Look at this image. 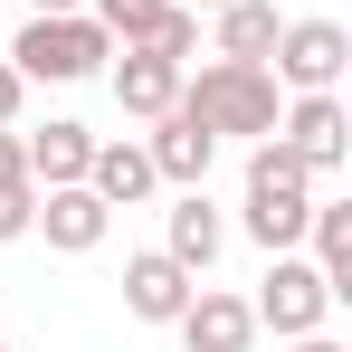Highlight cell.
Instances as JSON below:
<instances>
[{
	"mask_svg": "<svg viewBox=\"0 0 352 352\" xmlns=\"http://www.w3.org/2000/svg\"><path fill=\"white\" fill-rule=\"evenodd\" d=\"M305 219H314V172L295 162L276 133H257V143H248V238L276 257V248L305 238Z\"/></svg>",
	"mask_w": 352,
	"mask_h": 352,
	"instance_id": "obj_1",
	"label": "cell"
},
{
	"mask_svg": "<svg viewBox=\"0 0 352 352\" xmlns=\"http://www.w3.org/2000/svg\"><path fill=\"white\" fill-rule=\"evenodd\" d=\"M105 58H115V38L96 29V10H38V19L10 38V67H19L29 86H76V76H96Z\"/></svg>",
	"mask_w": 352,
	"mask_h": 352,
	"instance_id": "obj_2",
	"label": "cell"
},
{
	"mask_svg": "<svg viewBox=\"0 0 352 352\" xmlns=\"http://www.w3.org/2000/svg\"><path fill=\"white\" fill-rule=\"evenodd\" d=\"M181 105L210 124V133H276V76L257 58H210L200 76H181Z\"/></svg>",
	"mask_w": 352,
	"mask_h": 352,
	"instance_id": "obj_3",
	"label": "cell"
},
{
	"mask_svg": "<svg viewBox=\"0 0 352 352\" xmlns=\"http://www.w3.org/2000/svg\"><path fill=\"white\" fill-rule=\"evenodd\" d=\"M267 58H276V76H286L295 96H333L343 67H352V29L343 19H286Z\"/></svg>",
	"mask_w": 352,
	"mask_h": 352,
	"instance_id": "obj_4",
	"label": "cell"
},
{
	"mask_svg": "<svg viewBox=\"0 0 352 352\" xmlns=\"http://www.w3.org/2000/svg\"><path fill=\"white\" fill-rule=\"evenodd\" d=\"M248 314H257V324H276V333H324L333 286H324V267H314V257L276 248V267H267V286H257V305H248Z\"/></svg>",
	"mask_w": 352,
	"mask_h": 352,
	"instance_id": "obj_5",
	"label": "cell"
},
{
	"mask_svg": "<svg viewBox=\"0 0 352 352\" xmlns=\"http://www.w3.org/2000/svg\"><path fill=\"white\" fill-rule=\"evenodd\" d=\"M276 143H286L305 172H343V153H352V115L333 105V96H295L286 115H276Z\"/></svg>",
	"mask_w": 352,
	"mask_h": 352,
	"instance_id": "obj_6",
	"label": "cell"
},
{
	"mask_svg": "<svg viewBox=\"0 0 352 352\" xmlns=\"http://www.w3.org/2000/svg\"><path fill=\"white\" fill-rule=\"evenodd\" d=\"M29 229L48 238V248H67V257H86V248H105L115 210H105L86 181H58V190H38V219H29Z\"/></svg>",
	"mask_w": 352,
	"mask_h": 352,
	"instance_id": "obj_7",
	"label": "cell"
},
{
	"mask_svg": "<svg viewBox=\"0 0 352 352\" xmlns=\"http://www.w3.org/2000/svg\"><path fill=\"white\" fill-rule=\"evenodd\" d=\"M143 153H153V172H162V181L200 190V181H210V162H219V133L190 115V105H172V115H153V143H143Z\"/></svg>",
	"mask_w": 352,
	"mask_h": 352,
	"instance_id": "obj_8",
	"label": "cell"
},
{
	"mask_svg": "<svg viewBox=\"0 0 352 352\" xmlns=\"http://www.w3.org/2000/svg\"><path fill=\"white\" fill-rule=\"evenodd\" d=\"M172 324H181V343H190V352H248V333H257L248 295H219V286H190V305H181Z\"/></svg>",
	"mask_w": 352,
	"mask_h": 352,
	"instance_id": "obj_9",
	"label": "cell"
},
{
	"mask_svg": "<svg viewBox=\"0 0 352 352\" xmlns=\"http://www.w3.org/2000/svg\"><path fill=\"white\" fill-rule=\"evenodd\" d=\"M190 286H200V276H190L181 257H162V248H143V257H124V305H133L143 324H172L181 305H190Z\"/></svg>",
	"mask_w": 352,
	"mask_h": 352,
	"instance_id": "obj_10",
	"label": "cell"
},
{
	"mask_svg": "<svg viewBox=\"0 0 352 352\" xmlns=\"http://www.w3.org/2000/svg\"><path fill=\"white\" fill-rule=\"evenodd\" d=\"M115 105H124V115H143V124H153V115H172V105H181V58L124 48V58H115Z\"/></svg>",
	"mask_w": 352,
	"mask_h": 352,
	"instance_id": "obj_11",
	"label": "cell"
},
{
	"mask_svg": "<svg viewBox=\"0 0 352 352\" xmlns=\"http://www.w3.org/2000/svg\"><path fill=\"white\" fill-rule=\"evenodd\" d=\"M19 153H29V181L38 190H58V181H86V162H96V133L86 124H38V133H19Z\"/></svg>",
	"mask_w": 352,
	"mask_h": 352,
	"instance_id": "obj_12",
	"label": "cell"
},
{
	"mask_svg": "<svg viewBox=\"0 0 352 352\" xmlns=\"http://www.w3.org/2000/svg\"><path fill=\"white\" fill-rule=\"evenodd\" d=\"M153 153L143 143H96V162H86V190L105 200V210H133V200H153Z\"/></svg>",
	"mask_w": 352,
	"mask_h": 352,
	"instance_id": "obj_13",
	"label": "cell"
},
{
	"mask_svg": "<svg viewBox=\"0 0 352 352\" xmlns=\"http://www.w3.org/2000/svg\"><path fill=\"white\" fill-rule=\"evenodd\" d=\"M219 210H210V190H181L172 200V219H162V257H181V267H190V276H200V267H210V257H219Z\"/></svg>",
	"mask_w": 352,
	"mask_h": 352,
	"instance_id": "obj_14",
	"label": "cell"
},
{
	"mask_svg": "<svg viewBox=\"0 0 352 352\" xmlns=\"http://www.w3.org/2000/svg\"><path fill=\"white\" fill-rule=\"evenodd\" d=\"M305 238H314V267H324V286H333V305H343L352 295V200H314Z\"/></svg>",
	"mask_w": 352,
	"mask_h": 352,
	"instance_id": "obj_15",
	"label": "cell"
},
{
	"mask_svg": "<svg viewBox=\"0 0 352 352\" xmlns=\"http://www.w3.org/2000/svg\"><path fill=\"white\" fill-rule=\"evenodd\" d=\"M210 19H219V58H257V67H267L276 29H286L267 0H229V10H210Z\"/></svg>",
	"mask_w": 352,
	"mask_h": 352,
	"instance_id": "obj_16",
	"label": "cell"
},
{
	"mask_svg": "<svg viewBox=\"0 0 352 352\" xmlns=\"http://www.w3.org/2000/svg\"><path fill=\"white\" fill-rule=\"evenodd\" d=\"M172 19V0H96V29L115 48H153V29Z\"/></svg>",
	"mask_w": 352,
	"mask_h": 352,
	"instance_id": "obj_17",
	"label": "cell"
},
{
	"mask_svg": "<svg viewBox=\"0 0 352 352\" xmlns=\"http://www.w3.org/2000/svg\"><path fill=\"white\" fill-rule=\"evenodd\" d=\"M38 219V181H0V238H29Z\"/></svg>",
	"mask_w": 352,
	"mask_h": 352,
	"instance_id": "obj_18",
	"label": "cell"
},
{
	"mask_svg": "<svg viewBox=\"0 0 352 352\" xmlns=\"http://www.w3.org/2000/svg\"><path fill=\"white\" fill-rule=\"evenodd\" d=\"M19 105H29V76L0 58V124H19Z\"/></svg>",
	"mask_w": 352,
	"mask_h": 352,
	"instance_id": "obj_19",
	"label": "cell"
},
{
	"mask_svg": "<svg viewBox=\"0 0 352 352\" xmlns=\"http://www.w3.org/2000/svg\"><path fill=\"white\" fill-rule=\"evenodd\" d=\"M0 181H29V153H19V133L0 124Z\"/></svg>",
	"mask_w": 352,
	"mask_h": 352,
	"instance_id": "obj_20",
	"label": "cell"
},
{
	"mask_svg": "<svg viewBox=\"0 0 352 352\" xmlns=\"http://www.w3.org/2000/svg\"><path fill=\"white\" fill-rule=\"evenodd\" d=\"M286 352H343L333 333H286Z\"/></svg>",
	"mask_w": 352,
	"mask_h": 352,
	"instance_id": "obj_21",
	"label": "cell"
},
{
	"mask_svg": "<svg viewBox=\"0 0 352 352\" xmlns=\"http://www.w3.org/2000/svg\"><path fill=\"white\" fill-rule=\"evenodd\" d=\"M181 10H229V0H181Z\"/></svg>",
	"mask_w": 352,
	"mask_h": 352,
	"instance_id": "obj_22",
	"label": "cell"
},
{
	"mask_svg": "<svg viewBox=\"0 0 352 352\" xmlns=\"http://www.w3.org/2000/svg\"><path fill=\"white\" fill-rule=\"evenodd\" d=\"M38 10H86V0H38Z\"/></svg>",
	"mask_w": 352,
	"mask_h": 352,
	"instance_id": "obj_23",
	"label": "cell"
},
{
	"mask_svg": "<svg viewBox=\"0 0 352 352\" xmlns=\"http://www.w3.org/2000/svg\"><path fill=\"white\" fill-rule=\"evenodd\" d=\"M0 352H10V324H0Z\"/></svg>",
	"mask_w": 352,
	"mask_h": 352,
	"instance_id": "obj_24",
	"label": "cell"
}]
</instances>
